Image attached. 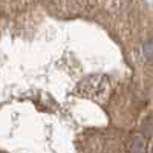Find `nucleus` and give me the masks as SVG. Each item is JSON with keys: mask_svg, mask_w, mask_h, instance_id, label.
I'll return each instance as SVG.
<instances>
[{"mask_svg": "<svg viewBox=\"0 0 153 153\" xmlns=\"http://www.w3.org/2000/svg\"><path fill=\"white\" fill-rule=\"evenodd\" d=\"M143 52H144V57L149 60V61H153V38L149 40L144 48H143Z\"/></svg>", "mask_w": 153, "mask_h": 153, "instance_id": "2", "label": "nucleus"}, {"mask_svg": "<svg viewBox=\"0 0 153 153\" xmlns=\"http://www.w3.org/2000/svg\"><path fill=\"white\" fill-rule=\"evenodd\" d=\"M143 130L146 136H153V118H147L143 124Z\"/></svg>", "mask_w": 153, "mask_h": 153, "instance_id": "3", "label": "nucleus"}, {"mask_svg": "<svg viewBox=\"0 0 153 153\" xmlns=\"http://www.w3.org/2000/svg\"><path fill=\"white\" fill-rule=\"evenodd\" d=\"M130 149L132 152H144V139L141 136H133Z\"/></svg>", "mask_w": 153, "mask_h": 153, "instance_id": "1", "label": "nucleus"}]
</instances>
